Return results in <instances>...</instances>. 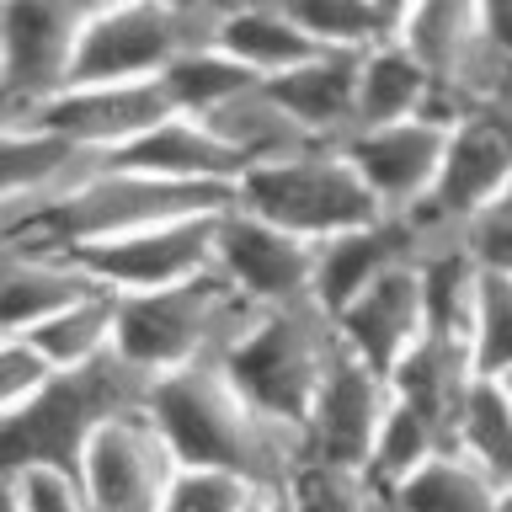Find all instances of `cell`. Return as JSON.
<instances>
[{"label":"cell","instance_id":"cell-1","mask_svg":"<svg viewBox=\"0 0 512 512\" xmlns=\"http://www.w3.org/2000/svg\"><path fill=\"white\" fill-rule=\"evenodd\" d=\"M155 427L166 432L182 464L198 470H230L262 491H278L288 470L299 464V432L272 422L240 384L224 374V363L176 368L150 384Z\"/></svg>","mask_w":512,"mask_h":512},{"label":"cell","instance_id":"cell-2","mask_svg":"<svg viewBox=\"0 0 512 512\" xmlns=\"http://www.w3.org/2000/svg\"><path fill=\"white\" fill-rule=\"evenodd\" d=\"M150 374H139L123 352H107L86 368H54V379L22 411L0 416V475L80 480L91 438L112 416L150 406Z\"/></svg>","mask_w":512,"mask_h":512},{"label":"cell","instance_id":"cell-3","mask_svg":"<svg viewBox=\"0 0 512 512\" xmlns=\"http://www.w3.org/2000/svg\"><path fill=\"white\" fill-rule=\"evenodd\" d=\"M256 315L262 310L208 267L171 288L118 294V352L150 379L198 363H224V352L246 336Z\"/></svg>","mask_w":512,"mask_h":512},{"label":"cell","instance_id":"cell-4","mask_svg":"<svg viewBox=\"0 0 512 512\" xmlns=\"http://www.w3.org/2000/svg\"><path fill=\"white\" fill-rule=\"evenodd\" d=\"M336 352V320L320 304H278L246 326V336L224 352V374L262 406L272 422L304 427L310 400L326 379Z\"/></svg>","mask_w":512,"mask_h":512},{"label":"cell","instance_id":"cell-5","mask_svg":"<svg viewBox=\"0 0 512 512\" xmlns=\"http://www.w3.org/2000/svg\"><path fill=\"white\" fill-rule=\"evenodd\" d=\"M235 203L304 240H326L352 230V224L384 219V208L374 203V192H368L342 144H310L299 155L251 166L235 182Z\"/></svg>","mask_w":512,"mask_h":512},{"label":"cell","instance_id":"cell-6","mask_svg":"<svg viewBox=\"0 0 512 512\" xmlns=\"http://www.w3.org/2000/svg\"><path fill=\"white\" fill-rule=\"evenodd\" d=\"M507 182H512V96H486V102H470L448 123L438 182H432L427 203L406 214L416 251L432 246V240L464 235V224Z\"/></svg>","mask_w":512,"mask_h":512},{"label":"cell","instance_id":"cell-7","mask_svg":"<svg viewBox=\"0 0 512 512\" xmlns=\"http://www.w3.org/2000/svg\"><path fill=\"white\" fill-rule=\"evenodd\" d=\"M102 0H0V91L22 112L75 80L80 38Z\"/></svg>","mask_w":512,"mask_h":512},{"label":"cell","instance_id":"cell-8","mask_svg":"<svg viewBox=\"0 0 512 512\" xmlns=\"http://www.w3.org/2000/svg\"><path fill=\"white\" fill-rule=\"evenodd\" d=\"M171 112L176 107L160 80H75L59 96H48L43 107H32L27 118L80 155L112 160L155 123H166Z\"/></svg>","mask_w":512,"mask_h":512},{"label":"cell","instance_id":"cell-9","mask_svg":"<svg viewBox=\"0 0 512 512\" xmlns=\"http://www.w3.org/2000/svg\"><path fill=\"white\" fill-rule=\"evenodd\" d=\"M182 470L166 432L150 411H123L91 438L86 464H80V496L91 512H160L171 480Z\"/></svg>","mask_w":512,"mask_h":512},{"label":"cell","instance_id":"cell-10","mask_svg":"<svg viewBox=\"0 0 512 512\" xmlns=\"http://www.w3.org/2000/svg\"><path fill=\"white\" fill-rule=\"evenodd\" d=\"M214 272L224 283H235L256 310L315 304V240L283 230V224L251 214L240 203H230L214 224Z\"/></svg>","mask_w":512,"mask_h":512},{"label":"cell","instance_id":"cell-11","mask_svg":"<svg viewBox=\"0 0 512 512\" xmlns=\"http://www.w3.org/2000/svg\"><path fill=\"white\" fill-rule=\"evenodd\" d=\"M390 374L374 368L368 358H358L342 336H336V352L326 363V379L310 400V416L299 427V448L304 459H326V464H368L374 454V438L390 416Z\"/></svg>","mask_w":512,"mask_h":512},{"label":"cell","instance_id":"cell-12","mask_svg":"<svg viewBox=\"0 0 512 512\" xmlns=\"http://www.w3.org/2000/svg\"><path fill=\"white\" fill-rule=\"evenodd\" d=\"M219 214L144 224V230H128L118 240H96V246H80L70 256L102 288H112V294H150V288L187 283V278H198V272L214 267V224H219Z\"/></svg>","mask_w":512,"mask_h":512},{"label":"cell","instance_id":"cell-13","mask_svg":"<svg viewBox=\"0 0 512 512\" xmlns=\"http://www.w3.org/2000/svg\"><path fill=\"white\" fill-rule=\"evenodd\" d=\"M347 160L374 192V203L390 219H406L427 203L432 182L443 171L448 150V123L438 118H411V123H384V128H358L347 144Z\"/></svg>","mask_w":512,"mask_h":512},{"label":"cell","instance_id":"cell-14","mask_svg":"<svg viewBox=\"0 0 512 512\" xmlns=\"http://www.w3.org/2000/svg\"><path fill=\"white\" fill-rule=\"evenodd\" d=\"M336 336L368 358L374 368H390L406 358V352L427 336V304H422V278H416V262L390 267L379 283H368L358 299L336 315Z\"/></svg>","mask_w":512,"mask_h":512},{"label":"cell","instance_id":"cell-15","mask_svg":"<svg viewBox=\"0 0 512 512\" xmlns=\"http://www.w3.org/2000/svg\"><path fill=\"white\" fill-rule=\"evenodd\" d=\"M400 262H416V240H411V224L406 219L384 214V219L352 224V230H342V235L315 240V283H310V299L336 320L368 283H379L384 272L400 267Z\"/></svg>","mask_w":512,"mask_h":512},{"label":"cell","instance_id":"cell-16","mask_svg":"<svg viewBox=\"0 0 512 512\" xmlns=\"http://www.w3.org/2000/svg\"><path fill=\"white\" fill-rule=\"evenodd\" d=\"M96 278L70 251H43L27 240H0V336H27L70 299L91 294Z\"/></svg>","mask_w":512,"mask_h":512},{"label":"cell","instance_id":"cell-17","mask_svg":"<svg viewBox=\"0 0 512 512\" xmlns=\"http://www.w3.org/2000/svg\"><path fill=\"white\" fill-rule=\"evenodd\" d=\"M438 118L454 123V102L438 86V75L411 54L400 38H384L358 54V128Z\"/></svg>","mask_w":512,"mask_h":512},{"label":"cell","instance_id":"cell-18","mask_svg":"<svg viewBox=\"0 0 512 512\" xmlns=\"http://www.w3.org/2000/svg\"><path fill=\"white\" fill-rule=\"evenodd\" d=\"M475 379H480L475 347L464 342V336H443V331H427L422 342L390 368L395 400L411 411H422L448 438V448H454V427H459V411H464V400H470Z\"/></svg>","mask_w":512,"mask_h":512},{"label":"cell","instance_id":"cell-19","mask_svg":"<svg viewBox=\"0 0 512 512\" xmlns=\"http://www.w3.org/2000/svg\"><path fill=\"white\" fill-rule=\"evenodd\" d=\"M267 86L310 139L347 144L358 134V54H347V48H326Z\"/></svg>","mask_w":512,"mask_h":512},{"label":"cell","instance_id":"cell-20","mask_svg":"<svg viewBox=\"0 0 512 512\" xmlns=\"http://www.w3.org/2000/svg\"><path fill=\"white\" fill-rule=\"evenodd\" d=\"M112 160L128 171H150V176H166V182H203V187H235L246 176L240 155L192 112H171L166 123H155L150 134L134 139Z\"/></svg>","mask_w":512,"mask_h":512},{"label":"cell","instance_id":"cell-21","mask_svg":"<svg viewBox=\"0 0 512 512\" xmlns=\"http://www.w3.org/2000/svg\"><path fill=\"white\" fill-rule=\"evenodd\" d=\"M96 155L70 150L64 139L43 134L32 118H16L0 128V230L32 208L38 198H54L59 187H70L75 176H86Z\"/></svg>","mask_w":512,"mask_h":512},{"label":"cell","instance_id":"cell-22","mask_svg":"<svg viewBox=\"0 0 512 512\" xmlns=\"http://www.w3.org/2000/svg\"><path fill=\"white\" fill-rule=\"evenodd\" d=\"M214 43L262 80H278L288 70H299L304 59L326 54V48L283 11V0H230V6L219 11Z\"/></svg>","mask_w":512,"mask_h":512},{"label":"cell","instance_id":"cell-23","mask_svg":"<svg viewBox=\"0 0 512 512\" xmlns=\"http://www.w3.org/2000/svg\"><path fill=\"white\" fill-rule=\"evenodd\" d=\"M203 123L240 155V166H246V171L320 144V139H310L294 118H288V107L272 96L267 80H256V86H246L240 96H230V102H219L214 112H203Z\"/></svg>","mask_w":512,"mask_h":512},{"label":"cell","instance_id":"cell-24","mask_svg":"<svg viewBox=\"0 0 512 512\" xmlns=\"http://www.w3.org/2000/svg\"><path fill=\"white\" fill-rule=\"evenodd\" d=\"M416 278H422L427 331L464 336V342H470V331H475V304H480V283H486V267H480L475 256H470L464 235L432 240V246L416 251Z\"/></svg>","mask_w":512,"mask_h":512},{"label":"cell","instance_id":"cell-25","mask_svg":"<svg viewBox=\"0 0 512 512\" xmlns=\"http://www.w3.org/2000/svg\"><path fill=\"white\" fill-rule=\"evenodd\" d=\"M27 342L48 358V368H86L107 358V352H118V294L96 283L91 294L70 299L43 326H32Z\"/></svg>","mask_w":512,"mask_h":512},{"label":"cell","instance_id":"cell-26","mask_svg":"<svg viewBox=\"0 0 512 512\" xmlns=\"http://www.w3.org/2000/svg\"><path fill=\"white\" fill-rule=\"evenodd\" d=\"M400 512H502V486L459 448L432 454L395 486Z\"/></svg>","mask_w":512,"mask_h":512},{"label":"cell","instance_id":"cell-27","mask_svg":"<svg viewBox=\"0 0 512 512\" xmlns=\"http://www.w3.org/2000/svg\"><path fill=\"white\" fill-rule=\"evenodd\" d=\"M288 512H400L395 491L374 480L358 464H326V459H304L283 480Z\"/></svg>","mask_w":512,"mask_h":512},{"label":"cell","instance_id":"cell-28","mask_svg":"<svg viewBox=\"0 0 512 512\" xmlns=\"http://www.w3.org/2000/svg\"><path fill=\"white\" fill-rule=\"evenodd\" d=\"M454 448L464 459H475L496 486L512 480V390H507V379H491V374L475 379V390L459 411V427H454Z\"/></svg>","mask_w":512,"mask_h":512},{"label":"cell","instance_id":"cell-29","mask_svg":"<svg viewBox=\"0 0 512 512\" xmlns=\"http://www.w3.org/2000/svg\"><path fill=\"white\" fill-rule=\"evenodd\" d=\"M256 80L262 75H251L246 64L230 59L219 43H203V48H187V54L160 75V86H166L176 112L203 118V112H214L219 102H230V96H240L246 86H256Z\"/></svg>","mask_w":512,"mask_h":512},{"label":"cell","instance_id":"cell-30","mask_svg":"<svg viewBox=\"0 0 512 512\" xmlns=\"http://www.w3.org/2000/svg\"><path fill=\"white\" fill-rule=\"evenodd\" d=\"M283 11L294 16L320 48L363 54V48L395 38L390 22H384V11H379V0H283Z\"/></svg>","mask_w":512,"mask_h":512},{"label":"cell","instance_id":"cell-31","mask_svg":"<svg viewBox=\"0 0 512 512\" xmlns=\"http://www.w3.org/2000/svg\"><path fill=\"white\" fill-rule=\"evenodd\" d=\"M443 448H448V438L427 422L422 411H411V406H400V400H390V416H384V427H379V438H374V454H368L363 470L395 491L411 470H422L432 454H443Z\"/></svg>","mask_w":512,"mask_h":512},{"label":"cell","instance_id":"cell-32","mask_svg":"<svg viewBox=\"0 0 512 512\" xmlns=\"http://www.w3.org/2000/svg\"><path fill=\"white\" fill-rule=\"evenodd\" d=\"M470 347L480 374L512 379V278H502V272H486V283H480Z\"/></svg>","mask_w":512,"mask_h":512},{"label":"cell","instance_id":"cell-33","mask_svg":"<svg viewBox=\"0 0 512 512\" xmlns=\"http://www.w3.org/2000/svg\"><path fill=\"white\" fill-rule=\"evenodd\" d=\"M251 480H240L230 470H198V464H182L166 491V502H160V512H246L256 502Z\"/></svg>","mask_w":512,"mask_h":512},{"label":"cell","instance_id":"cell-34","mask_svg":"<svg viewBox=\"0 0 512 512\" xmlns=\"http://www.w3.org/2000/svg\"><path fill=\"white\" fill-rule=\"evenodd\" d=\"M464 246L486 272H502L512 278V182L496 192V198L480 208V214L464 224Z\"/></svg>","mask_w":512,"mask_h":512},{"label":"cell","instance_id":"cell-35","mask_svg":"<svg viewBox=\"0 0 512 512\" xmlns=\"http://www.w3.org/2000/svg\"><path fill=\"white\" fill-rule=\"evenodd\" d=\"M48 379H54V368L27 336H0V416L22 411Z\"/></svg>","mask_w":512,"mask_h":512},{"label":"cell","instance_id":"cell-36","mask_svg":"<svg viewBox=\"0 0 512 512\" xmlns=\"http://www.w3.org/2000/svg\"><path fill=\"white\" fill-rule=\"evenodd\" d=\"M22 486H27V502H32V512H91L75 480H59V475H32V480H22Z\"/></svg>","mask_w":512,"mask_h":512},{"label":"cell","instance_id":"cell-37","mask_svg":"<svg viewBox=\"0 0 512 512\" xmlns=\"http://www.w3.org/2000/svg\"><path fill=\"white\" fill-rule=\"evenodd\" d=\"M480 6H486V27H491L496 48L512 54V0H480Z\"/></svg>","mask_w":512,"mask_h":512},{"label":"cell","instance_id":"cell-38","mask_svg":"<svg viewBox=\"0 0 512 512\" xmlns=\"http://www.w3.org/2000/svg\"><path fill=\"white\" fill-rule=\"evenodd\" d=\"M0 512H32V502H27V486H22V480L0 475Z\"/></svg>","mask_w":512,"mask_h":512},{"label":"cell","instance_id":"cell-39","mask_svg":"<svg viewBox=\"0 0 512 512\" xmlns=\"http://www.w3.org/2000/svg\"><path fill=\"white\" fill-rule=\"evenodd\" d=\"M246 512H288V496H283V486H278V491H256V502H251Z\"/></svg>","mask_w":512,"mask_h":512},{"label":"cell","instance_id":"cell-40","mask_svg":"<svg viewBox=\"0 0 512 512\" xmlns=\"http://www.w3.org/2000/svg\"><path fill=\"white\" fill-rule=\"evenodd\" d=\"M416 6V0H379V11H384V22H390V32L400 27V16H406Z\"/></svg>","mask_w":512,"mask_h":512},{"label":"cell","instance_id":"cell-41","mask_svg":"<svg viewBox=\"0 0 512 512\" xmlns=\"http://www.w3.org/2000/svg\"><path fill=\"white\" fill-rule=\"evenodd\" d=\"M16 118H27V112H22V107H16V102H11V96H6V91H0V128H6V123H16Z\"/></svg>","mask_w":512,"mask_h":512},{"label":"cell","instance_id":"cell-42","mask_svg":"<svg viewBox=\"0 0 512 512\" xmlns=\"http://www.w3.org/2000/svg\"><path fill=\"white\" fill-rule=\"evenodd\" d=\"M502 512H512V480H507V486H502Z\"/></svg>","mask_w":512,"mask_h":512},{"label":"cell","instance_id":"cell-43","mask_svg":"<svg viewBox=\"0 0 512 512\" xmlns=\"http://www.w3.org/2000/svg\"><path fill=\"white\" fill-rule=\"evenodd\" d=\"M102 6H123V0H102Z\"/></svg>","mask_w":512,"mask_h":512},{"label":"cell","instance_id":"cell-44","mask_svg":"<svg viewBox=\"0 0 512 512\" xmlns=\"http://www.w3.org/2000/svg\"><path fill=\"white\" fill-rule=\"evenodd\" d=\"M507 390H512V379H507Z\"/></svg>","mask_w":512,"mask_h":512}]
</instances>
